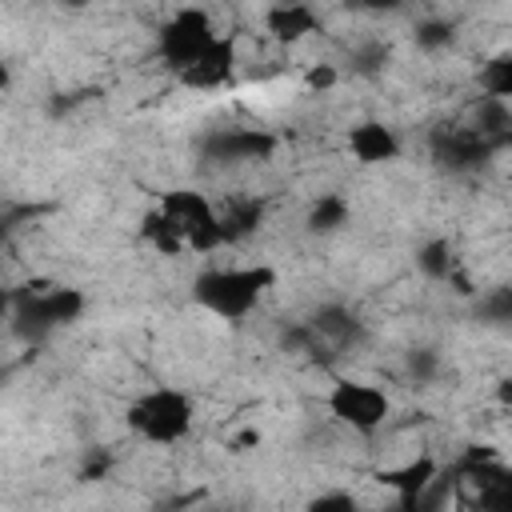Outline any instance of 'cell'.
<instances>
[{
	"label": "cell",
	"instance_id": "30bf717a",
	"mask_svg": "<svg viewBox=\"0 0 512 512\" xmlns=\"http://www.w3.org/2000/svg\"><path fill=\"white\" fill-rule=\"evenodd\" d=\"M440 476H444V464H440L432 452L408 456L404 464H388V468H380V472H376V480H380L384 488H392V492H396V500H400L404 508L420 504V500L440 484Z\"/></svg>",
	"mask_w": 512,
	"mask_h": 512
},
{
	"label": "cell",
	"instance_id": "7402d4cb",
	"mask_svg": "<svg viewBox=\"0 0 512 512\" xmlns=\"http://www.w3.org/2000/svg\"><path fill=\"white\" fill-rule=\"evenodd\" d=\"M408 372H412L416 380H428V376L436 372V356H432L428 348H420V352H412V356H408Z\"/></svg>",
	"mask_w": 512,
	"mask_h": 512
},
{
	"label": "cell",
	"instance_id": "5bb4252c",
	"mask_svg": "<svg viewBox=\"0 0 512 512\" xmlns=\"http://www.w3.org/2000/svg\"><path fill=\"white\" fill-rule=\"evenodd\" d=\"M348 220H352V204H348V196H340V192H320V196L308 204V212H304V228H308L312 236H332V232H340Z\"/></svg>",
	"mask_w": 512,
	"mask_h": 512
},
{
	"label": "cell",
	"instance_id": "d6986e66",
	"mask_svg": "<svg viewBox=\"0 0 512 512\" xmlns=\"http://www.w3.org/2000/svg\"><path fill=\"white\" fill-rule=\"evenodd\" d=\"M452 40H456V28L448 20H424V24H416V48H424V52H440Z\"/></svg>",
	"mask_w": 512,
	"mask_h": 512
},
{
	"label": "cell",
	"instance_id": "6da1fadb",
	"mask_svg": "<svg viewBox=\"0 0 512 512\" xmlns=\"http://www.w3.org/2000/svg\"><path fill=\"white\" fill-rule=\"evenodd\" d=\"M280 284V272L264 260L256 264H212L192 276V304L224 324H244L264 296Z\"/></svg>",
	"mask_w": 512,
	"mask_h": 512
},
{
	"label": "cell",
	"instance_id": "3957f363",
	"mask_svg": "<svg viewBox=\"0 0 512 512\" xmlns=\"http://www.w3.org/2000/svg\"><path fill=\"white\" fill-rule=\"evenodd\" d=\"M12 324L28 336H48L68 324H76L88 312V292L60 280H28L8 296Z\"/></svg>",
	"mask_w": 512,
	"mask_h": 512
},
{
	"label": "cell",
	"instance_id": "7c38bea8",
	"mask_svg": "<svg viewBox=\"0 0 512 512\" xmlns=\"http://www.w3.org/2000/svg\"><path fill=\"white\" fill-rule=\"evenodd\" d=\"M360 336V320L344 308V304H320L312 316H308V340H320V344H348Z\"/></svg>",
	"mask_w": 512,
	"mask_h": 512
},
{
	"label": "cell",
	"instance_id": "5b68a950",
	"mask_svg": "<svg viewBox=\"0 0 512 512\" xmlns=\"http://www.w3.org/2000/svg\"><path fill=\"white\" fill-rule=\"evenodd\" d=\"M156 204H160L164 216L176 224V232L184 236V248H188V252L212 256V252L228 248V232H224L220 204H216L208 192H200V188H168V192H160Z\"/></svg>",
	"mask_w": 512,
	"mask_h": 512
},
{
	"label": "cell",
	"instance_id": "8992f818",
	"mask_svg": "<svg viewBox=\"0 0 512 512\" xmlns=\"http://www.w3.org/2000/svg\"><path fill=\"white\" fill-rule=\"evenodd\" d=\"M216 36H220V28H216V20H212L208 8H200V4H180V8H172V12L160 20V28H156V60H160L172 76H180L188 64H196V60L212 48Z\"/></svg>",
	"mask_w": 512,
	"mask_h": 512
},
{
	"label": "cell",
	"instance_id": "ffe728a7",
	"mask_svg": "<svg viewBox=\"0 0 512 512\" xmlns=\"http://www.w3.org/2000/svg\"><path fill=\"white\" fill-rule=\"evenodd\" d=\"M304 88H308L312 96H328V92H336V88H340V68L328 64V60L308 64V68H304Z\"/></svg>",
	"mask_w": 512,
	"mask_h": 512
},
{
	"label": "cell",
	"instance_id": "ac0fdd59",
	"mask_svg": "<svg viewBox=\"0 0 512 512\" xmlns=\"http://www.w3.org/2000/svg\"><path fill=\"white\" fill-rule=\"evenodd\" d=\"M220 216H224V232H228V244H240L244 236H252L264 220V204L260 200H228L220 204Z\"/></svg>",
	"mask_w": 512,
	"mask_h": 512
},
{
	"label": "cell",
	"instance_id": "8fae6325",
	"mask_svg": "<svg viewBox=\"0 0 512 512\" xmlns=\"http://www.w3.org/2000/svg\"><path fill=\"white\" fill-rule=\"evenodd\" d=\"M264 32L280 44V48H296L308 36L324 32V16L316 12V4L308 0H276L264 8Z\"/></svg>",
	"mask_w": 512,
	"mask_h": 512
},
{
	"label": "cell",
	"instance_id": "9a60e30c",
	"mask_svg": "<svg viewBox=\"0 0 512 512\" xmlns=\"http://www.w3.org/2000/svg\"><path fill=\"white\" fill-rule=\"evenodd\" d=\"M140 240H144L152 252H160V256H184V252H188V248H184V236L176 232V224L164 216L160 204H152V208L140 216Z\"/></svg>",
	"mask_w": 512,
	"mask_h": 512
},
{
	"label": "cell",
	"instance_id": "ba28073f",
	"mask_svg": "<svg viewBox=\"0 0 512 512\" xmlns=\"http://www.w3.org/2000/svg\"><path fill=\"white\" fill-rule=\"evenodd\" d=\"M496 152V144L476 128V124H448L432 136V160L444 172H472L480 168L488 156Z\"/></svg>",
	"mask_w": 512,
	"mask_h": 512
},
{
	"label": "cell",
	"instance_id": "277c9868",
	"mask_svg": "<svg viewBox=\"0 0 512 512\" xmlns=\"http://www.w3.org/2000/svg\"><path fill=\"white\" fill-rule=\"evenodd\" d=\"M324 412L352 436H376L392 420V396L364 376H336L324 388Z\"/></svg>",
	"mask_w": 512,
	"mask_h": 512
},
{
	"label": "cell",
	"instance_id": "44dd1931",
	"mask_svg": "<svg viewBox=\"0 0 512 512\" xmlns=\"http://www.w3.org/2000/svg\"><path fill=\"white\" fill-rule=\"evenodd\" d=\"M356 12H368V16H388V12H400L404 4L412 0H348Z\"/></svg>",
	"mask_w": 512,
	"mask_h": 512
},
{
	"label": "cell",
	"instance_id": "2e32d148",
	"mask_svg": "<svg viewBox=\"0 0 512 512\" xmlns=\"http://www.w3.org/2000/svg\"><path fill=\"white\" fill-rule=\"evenodd\" d=\"M476 88H480V96H492V100L512 104V44L508 48H496L476 68Z\"/></svg>",
	"mask_w": 512,
	"mask_h": 512
},
{
	"label": "cell",
	"instance_id": "4fadbf2b",
	"mask_svg": "<svg viewBox=\"0 0 512 512\" xmlns=\"http://www.w3.org/2000/svg\"><path fill=\"white\" fill-rule=\"evenodd\" d=\"M216 156H224V160H264L272 148H276V140L268 136V132H252V128H232V132H220V136H212V144H208Z\"/></svg>",
	"mask_w": 512,
	"mask_h": 512
},
{
	"label": "cell",
	"instance_id": "d4e9b609",
	"mask_svg": "<svg viewBox=\"0 0 512 512\" xmlns=\"http://www.w3.org/2000/svg\"><path fill=\"white\" fill-rule=\"evenodd\" d=\"M500 396H504V400H512V380H504V388H500Z\"/></svg>",
	"mask_w": 512,
	"mask_h": 512
},
{
	"label": "cell",
	"instance_id": "603a6c76",
	"mask_svg": "<svg viewBox=\"0 0 512 512\" xmlns=\"http://www.w3.org/2000/svg\"><path fill=\"white\" fill-rule=\"evenodd\" d=\"M356 500L348 492H324V496H312L308 508H352Z\"/></svg>",
	"mask_w": 512,
	"mask_h": 512
},
{
	"label": "cell",
	"instance_id": "52a82bcc",
	"mask_svg": "<svg viewBox=\"0 0 512 512\" xmlns=\"http://www.w3.org/2000/svg\"><path fill=\"white\" fill-rule=\"evenodd\" d=\"M344 144H348V156L360 168H388V164H396L404 156V136L388 120H380V116L356 120L344 132Z\"/></svg>",
	"mask_w": 512,
	"mask_h": 512
},
{
	"label": "cell",
	"instance_id": "e0dca14e",
	"mask_svg": "<svg viewBox=\"0 0 512 512\" xmlns=\"http://www.w3.org/2000/svg\"><path fill=\"white\" fill-rule=\"evenodd\" d=\"M416 272L432 284H444L456 276V248L444 240V236H428L420 248H416Z\"/></svg>",
	"mask_w": 512,
	"mask_h": 512
},
{
	"label": "cell",
	"instance_id": "9c48e42d",
	"mask_svg": "<svg viewBox=\"0 0 512 512\" xmlns=\"http://www.w3.org/2000/svg\"><path fill=\"white\" fill-rule=\"evenodd\" d=\"M236 68H240V44H236V36L220 32L212 40V48L196 64H188L176 80L184 88H192V92H216V88H224V84L236 80Z\"/></svg>",
	"mask_w": 512,
	"mask_h": 512
},
{
	"label": "cell",
	"instance_id": "7a4b0ae2",
	"mask_svg": "<svg viewBox=\"0 0 512 512\" xmlns=\"http://www.w3.org/2000/svg\"><path fill=\"white\" fill-rule=\"evenodd\" d=\"M124 424L136 440L156 444V448H172L180 440L192 436L196 428V400L188 388L176 384H152L140 396L128 400L124 408Z\"/></svg>",
	"mask_w": 512,
	"mask_h": 512
},
{
	"label": "cell",
	"instance_id": "cb8c5ba5",
	"mask_svg": "<svg viewBox=\"0 0 512 512\" xmlns=\"http://www.w3.org/2000/svg\"><path fill=\"white\" fill-rule=\"evenodd\" d=\"M60 4H64V8H88L92 0H60Z\"/></svg>",
	"mask_w": 512,
	"mask_h": 512
}]
</instances>
